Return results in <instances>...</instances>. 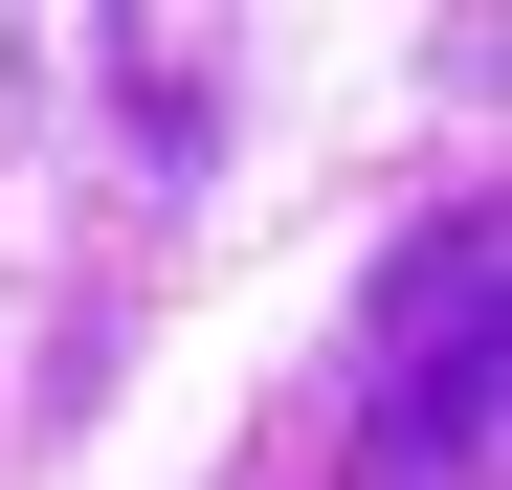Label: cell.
Returning <instances> with one entry per match:
<instances>
[{
	"mask_svg": "<svg viewBox=\"0 0 512 490\" xmlns=\"http://www.w3.org/2000/svg\"><path fill=\"white\" fill-rule=\"evenodd\" d=\"M512 379V223H423L379 268V468H468Z\"/></svg>",
	"mask_w": 512,
	"mask_h": 490,
	"instance_id": "cell-1",
	"label": "cell"
}]
</instances>
